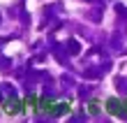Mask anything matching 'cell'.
Here are the masks:
<instances>
[{"mask_svg":"<svg viewBox=\"0 0 127 123\" xmlns=\"http://www.w3.org/2000/svg\"><path fill=\"white\" fill-rule=\"evenodd\" d=\"M106 109H109V114H111V116H125V107L118 102L116 98H111L109 102H106Z\"/></svg>","mask_w":127,"mask_h":123,"instance_id":"1","label":"cell"}]
</instances>
